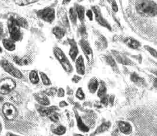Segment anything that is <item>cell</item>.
<instances>
[{
  "label": "cell",
  "mask_w": 157,
  "mask_h": 136,
  "mask_svg": "<svg viewBox=\"0 0 157 136\" xmlns=\"http://www.w3.org/2000/svg\"><path fill=\"white\" fill-rule=\"evenodd\" d=\"M136 9L143 16L152 17L157 15V4L151 0H137Z\"/></svg>",
  "instance_id": "6da1fadb"
},
{
  "label": "cell",
  "mask_w": 157,
  "mask_h": 136,
  "mask_svg": "<svg viewBox=\"0 0 157 136\" xmlns=\"http://www.w3.org/2000/svg\"><path fill=\"white\" fill-rule=\"evenodd\" d=\"M7 27L10 38L15 42H18L23 39L21 28L17 24L14 17L11 16L7 21Z\"/></svg>",
  "instance_id": "7a4b0ae2"
},
{
  "label": "cell",
  "mask_w": 157,
  "mask_h": 136,
  "mask_svg": "<svg viewBox=\"0 0 157 136\" xmlns=\"http://www.w3.org/2000/svg\"><path fill=\"white\" fill-rule=\"evenodd\" d=\"M53 53L55 58L60 63L62 68L67 73H71L73 72L74 69L72 64H71L66 55L61 50V48L58 46H55L53 48Z\"/></svg>",
  "instance_id": "3957f363"
},
{
  "label": "cell",
  "mask_w": 157,
  "mask_h": 136,
  "mask_svg": "<svg viewBox=\"0 0 157 136\" xmlns=\"http://www.w3.org/2000/svg\"><path fill=\"white\" fill-rule=\"evenodd\" d=\"M0 66L5 72L13 77L18 79H21L23 78L22 72L18 68L15 67L13 64L6 59L0 60Z\"/></svg>",
  "instance_id": "277c9868"
},
{
  "label": "cell",
  "mask_w": 157,
  "mask_h": 136,
  "mask_svg": "<svg viewBox=\"0 0 157 136\" xmlns=\"http://www.w3.org/2000/svg\"><path fill=\"white\" fill-rule=\"evenodd\" d=\"M36 16L40 20L48 24H52L56 18V11L55 9L50 6L37 10Z\"/></svg>",
  "instance_id": "5b68a950"
},
{
  "label": "cell",
  "mask_w": 157,
  "mask_h": 136,
  "mask_svg": "<svg viewBox=\"0 0 157 136\" xmlns=\"http://www.w3.org/2000/svg\"><path fill=\"white\" fill-rule=\"evenodd\" d=\"M16 87V82L12 78H3L0 80V94L7 95L13 91Z\"/></svg>",
  "instance_id": "8992f818"
},
{
  "label": "cell",
  "mask_w": 157,
  "mask_h": 136,
  "mask_svg": "<svg viewBox=\"0 0 157 136\" xmlns=\"http://www.w3.org/2000/svg\"><path fill=\"white\" fill-rule=\"evenodd\" d=\"M92 10L93 12V14H94V16L95 17V19L97 22L103 27L111 30V26L109 24V22H108L106 19L103 16L102 14L101 13V10L99 6H93L92 8Z\"/></svg>",
  "instance_id": "52a82bcc"
},
{
  "label": "cell",
  "mask_w": 157,
  "mask_h": 136,
  "mask_svg": "<svg viewBox=\"0 0 157 136\" xmlns=\"http://www.w3.org/2000/svg\"><path fill=\"white\" fill-rule=\"evenodd\" d=\"M79 44L86 58L87 62H89V64H91L93 61V52L89 43L83 38L79 41Z\"/></svg>",
  "instance_id": "ba28073f"
},
{
  "label": "cell",
  "mask_w": 157,
  "mask_h": 136,
  "mask_svg": "<svg viewBox=\"0 0 157 136\" xmlns=\"http://www.w3.org/2000/svg\"><path fill=\"white\" fill-rule=\"evenodd\" d=\"M4 116L9 120H13L17 115V111L13 105L10 103L4 104L2 108Z\"/></svg>",
  "instance_id": "9c48e42d"
},
{
  "label": "cell",
  "mask_w": 157,
  "mask_h": 136,
  "mask_svg": "<svg viewBox=\"0 0 157 136\" xmlns=\"http://www.w3.org/2000/svg\"><path fill=\"white\" fill-rule=\"evenodd\" d=\"M68 42L70 46L69 50V55L73 62H75L78 56L79 49L76 42L74 39H68Z\"/></svg>",
  "instance_id": "30bf717a"
},
{
  "label": "cell",
  "mask_w": 157,
  "mask_h": 136,
  "mask_svg": "<svg viewBox=\"0 0 157 136\" xmlns=\"http://www.w3.org/2000/svg\"><path fill=\"white\" fill-rule=\"evenodd\" d=\"M75 62V68L77 74L79 76H84L85 74V66L84 59L82 55H79L77 58Z\"/></svg>",
  "instance_id": "8fae6325"
},
{
  "label": "cell",
  "mask_w": 157,
  "mask_h": 136,
  "mask_svg": "<svg viewBox=\"0 0 157 136\" xmlns=\"http://www.w3.org/2000/svg\"><path fill=\"white\" fill-rule=\"evenodd\" d=\"M119 131L123 134L128 135L133 131V127L131 123L127 121H121L118 124Z\"/></svg>",
  "instance_id": "7c38bea8"
},
{
  "label": "cell",
  "mask_w": 157,
  "mask_h": 136,
  "mask_svg": "<svg viewBox=\"0 0 157 136\" xmlns=\"http://www.w3.org/2000/svg\"><path fill=\"white\" fill-rule=\"evenodd\" d=\"M123 41L128 47L133 50H139L141 48V43L133 37H127L124 38Z\"/></svg>",
  "instance_id": "4fadbf2b"
},
{
  "label": "cell",
  "mask_w": 157,
  "mask_h": 136,
  "mask_svg": "<svg viewBox=\"0 0 157 136\" xmlns=\"http://www.w3.org/2000/svg\"><path fill=\"white\" fill-rule=\"evenodd\" d=\"M2 45L4 48L9 52H13L16 50V42L10 38H4L2 40Z\"/></svg>",
  "instance_id": "5bb4252c"
},
{
  "label": "cell",
  "mask_w": 157,
  "mask_h": 136,
  "mask_svg": "<svg viewBox=\"0 0 157 136\" xmlns=\"http://www.w3.org/2000/svg\"><path fill=\"white\" fill-rule=\"evenodd\" d=\"M99 86V82L96 77H93L90 80L87 85V88L89 92L91 94L96 93L98 89Z\"/></svg>",
  "instance_id": "9a60e30c"
},
{
  "label": "cell",
  "mask_w": 157,
  "mask_h": 136,
  "mask_svg": "<svg viewBox=\"0 0 157 136\" xmlns=\"http://www.w3.org/2000/svg\"><path fill=\"white\" fill-rule=\"evenodd\" d=\"M74 8L76 12L78 19H79L81 22H84L85 16V9L84 7L80 4H76Z\"/></svg>",
  "instance_id": "2e32d148"
},
{
  "label": "cell",
  "mask_w": 157,
  "mask_h": 136,
  "mask_svg": "<svg viewBox=\"0 0 157 136\" xmlns=\"http://www.w3.org/2000/svg\"><path fill=\"white\" fill-rule=\"evenodd\" d=\"M52 34L55 35L57 40H62L66 34V32L63 28L60 26H55L53 28L52 30Z\"/></svg>",
  "instance_id": "e0dca14e"
},
{
  "label": "cell",
  "mask_w": 157,
  "mask_h": 136,
  "mask_svg": "<svg viewBox=\"0 0 157 136\" xmlns=\"http://www.w3.org/2000/svg\"><path fill=\"white\" fill-rule=\"evenodd\" d=\"M29 79L30 82L33 85L38 84L40 81V78L37 71L32 70L29 73Z\"/></svg>",
  "instance_id": "ac0fdd59"
},
{
  "label": "cell",
  "mask_w": 157,
  "mask_h": 136,
  "mask_svg": "<svg viewBox=\"0 0 157 136\" xmlns=\"http://www.w3.org/2000/svg\"><path fill=\"white\" fill-rule=\"evenodd\" d=\"M36 100L38 102V103L44 105L48 106L50 104V102L48 98L45 95L43 94H37L35 96Z\"/></svg>",
  "instance_id": "d6986e66"
},
{
  "label": "cell",
  "mask_w": 157,
  "mask_h": 136,
  "mask_svg": "<svg viewBox=\"0 0 157 136\" xmlns=\"http://www.w3.org/2000/svg\"><path fill=\"white\" fill-rule=\"evenodd\" d=\"M107 89L105 84V82L103 81H101L99 82V86L98 89L97 90L98 96L100 98L104 97L107 94Z\"/></svg>",
  "instance_id": "ffe728a7"
},
{
  "label": "cell",
  "mask_w": 157,
  "mask_h": 136,
  "mask_svg": "<svg viewBox=\"0 0 157 136\" xmlns=\"http://www.w3.org/2000/svg\"><path fill=\"white\" fill-rule=\"evenodd\" d=\"M77 124L79 130L83 132H88L89 131V128L86 124L83 122V120L79 116L77 117Z\"/></svg>",
  "instance_id": "44dd1931"
},
{
  "label": "cell",
  "mask_w": 157,
  "mask_h": 136,
  "mask_svg": "<svg viewBox=\"0 0 157 136\" xmlns=\"http://www.w3.org/2000/svg\"><path fill=\"white\" fill-rule=\"evenodd\" d=\"M69 18L71 22L74 25L77 24V16L76 12L75 11L74 7H71L69 9Z\"/></svg>",
  "instance_id": "7402d4cb"
},
{
  "label": "cell",
  "mask_w": 157,
  "mask_h": 136,
  "mask_svg": "<svg viewBox=\"0 0 157 136\" xmlns=\"http://www.w3.org/2000/svg\"><path fill=\"white\" fill-rule=\"evenodd\" d=\"M115 56V58L117 60V62H119L121 64H125V65H128L131 64V61H130L128 59L126 58L125 56H123L121 55H120L118 53H114L113 54Z\"/></svg>",
  "instance_id": "603a6c76"
},
{
  "label": "cell",
  "mask_w": 157,
  "mask_h": 136,
  "mask_svg": "<svg viewBox=\"0 0 157 136\" xmlns=\"http://www.w3.org/2000/svg\"><path fill=\"white\" fill-rule=\"evenodd\" d=\"M39 0H14V3L18 6H27L38 2Z\"/></svg>",
  "instance_id": "cb8c5ba5"
},
{
  "label": "cell",
  "mask_w": 157,
  "mask_h": 136,
  "mask_svg": "<svg viewBox=\"0 0 157 136\" xmlns=\"http://www.w3.org/2000/svg\"><path fill=\"white\" fill-rule=\"evenodd\" d=\"M39 76H40V78L42 81L43 84L44 85V86H50L52 84L50 79L48 78V75L45 73L42 72V71H40L39 72Z\"/></svg>",
  "instance_id": "d4e9b609"
},
{
  "label": "cell",
  "mask_w": 157,
  "mask_h": 136,
  "mask_svg": "<svg viewBox=\"0 0 157 136\" xmlns=\"http://www.w3.org/2000/svg\"><path fill=\"white\" fill-rule=\"evenodd\" d=\"M15 18V17H14ZM17 24L20 26L21 28L27 29L28 27V22L26 19L22 17H18L15 18Z\"/></svg>",
  "instance_id": "484cf974"
},
{
  "label": "cell",
  "mask_w": 157,
  "mask_h": 136,
  "mask_svg": "<svg viewBox=\"0 0 157 136\" xmlns=\"http://www.w3.org/2000/svg\"><path fill=\"white\" fill-rule=\"evenodd\" d=\"M105 60L107 64H108L109 66H111V68H113L114 69L118 68L116 61H115L113 56H111L110 55H105Z\"/></svg>",
  "instance_id": "4316f807"
},
{
  "label": "cell",
  "mask_w": 157,
  "mask_h": 136,
  "mask_svg": "<svg viewBox=\"0 0 157 136\" xmlns=\"http://www.w3.org/2000/svg\"><path fill=\"white\" fill-rule=\"evenodd\" d=\"M75 96L79 100H84L85 98V95L82 87H79L77 89Z\"/></svg>",
  "instance_id": "83f0119b"
},
{
  "label": "cell",
  "mask_w": 157,
  "mask_h": 136,
  "mask_svg": "<svg viewBox=\"0 0 157 136\" xmlns=\"http://www.w3.org/2000/svg\"><path fill=\"white\" fill-rule=\"evenodd\" d=\"M66 132V128L63 126H59L55 129L53 132L58 136H61L65 134Z\"/></svg>",
  "instance_id": "f1b7e54d"
},
{
  "label": "cell",
  "mask_w": 157,
  "mask_h": 136,
  "mask_svg": "<svg viewBox=\"0 0 157 136\" xmlns=\"http://www.w3.org/2000/svg\"><path fill=\"white\" fill-rule=\"evenodd\" d=\"M30 63V60L28 56H24L22 58H20V61L18 66H26Z\"/></svg>",
  "instance_id": "f546056e"
},
{
  "label": "cell",
  "mask_w": 157,
  "mask_h": 136,
  "mask_svg": "<svg viewBox=\"0 0 157 136\" xmlns=\"http://www.w3.org/2000/svg\"><path fill=\"white\" fill-rule=\"evenodd\" d=\"M144 48L145 50L147 51L154 58L157 59V51L155 49L149 45H144Z\"/></svg>",
  "instance_id": "4dcf8cb0"
},
{
  "label": "cell",
  "mask_w": 157,
  "mask_h": 136,
  "mask_svg": "<svg viewBox=\"0 0 157 136\" xmlns=\"http://www.w3.org/2000/svg\"><path fill=\"white\" fill-rule=\"evenodd\" d=\"M53 111L52 108H42L40 110V112L42 115H50Z\"/></svg>",
  "instance_id": "1f68e13d"
},
{
  "label": "cell",
  "mask_w": 157,
  "mask_h": 136,
  "mask_svg": "<svg viewBox=\"0 0 157 136\" xmlns=\"http://www.w3.org/2000/svg\"><path fill=\"white\" fill-rule=\"evenodd\" d=\"M57 93V89L55 87L48 88L45 91V93L48 96H54Z\"/></svg>",
  "instance_id": "d6a6232c"
},
{
  "label": "cell",
  "mask_w": 157,
  "mask_h": 136,
  "mask_svg": "<svg viewBox=\"0 0 157 136\" xmlns=\"http://www.w3.org/2000/svg\"><path fill=\"white\" fill-rule=\"evenodd\" d=\"M85 15L86 16L87 18H89L90 21H93L94 14H93L92 10L91 9L86 10V11H85Z\"/></svg>",
  "instance_id": "836d02e7"
},
{
  "label": "cell",
  "mask_w": 157,
  "mask_h": 136,
  "mask_svg": "<svg viewBox=\"0 0 157 136\" xmlns=\"http://www.w3.org/2000/svg\"><path fill=\"white\" fill-rule=\"evenodd\" d=\"M82 78L79 75H74L71 79V81L75 84H78L81 81Z\"/></svg>",
  "instance_id": "e575fe53"
},
{
  "label": "cell",
  "mask_w": 157,
  "mask_h": 136,
  "mask_svg": "<svg viewBox=\"0 0 157 136\" xmlns=\"http://www.w3.org/2000/svg\"><path fill=\"white\" fill-rule=\"evenodd\" d=\"M111 6H112V9L114 12H117L118 11V6L117 5V2L115 0H113Z\"/></svg>",
  "instance_id": "d590c367"
},
{
  "label": "cell",
  "mask_w": 157,
  "mask_h": 136,
  "mask_svg": "<svg viewBox=\"0 0 157 136\" xmlns=\"http://www.w3.org/2000/svg\"><path fill=\"white\" fill-rule=\"evenodd\" d=\"M50 118L53 122H56L59 121V117L57 114H53L52 113L50 115Z\"/></svg>",
  "instance_id": "8d00e7d4"
},
{
  "label": "cell",
  "mask_w": 157,
  "mask_h": 136,
  "mask_svg": "<svg viewBox=\"0 0 157 136\" xmlns=\"http://www.w3.org/2000/svg\"><path fill=\"white\" fill-rule=\"evenodd\" d=\"M65 90L63 89V88H60L58 90H57V95L59 97H63L65 96Z\"/></svg>",
  "instance_id": "74e56055"
},
{
  "label": "cell",
  "mask_w": 157,
  "mask_h": 136,
  "mask_svg": "<svg viewBox=\"0 0 157 136\" xmlns=\"http://www.w3.org/2000/svg\"><path fill=\"white\" fill-rule=\"evenodd\" d=\"M20 97H19L18 95H12V96H11V99H12V100L13 101H14L15 103H18L19 102H20Z\"/></svg>",
  "instance_id": "f35d334b"
},
{
  "label": "cell",
  "mask_w": 157,
  "mask_h": 136,
  "mask_svg": "<svg viewBox=\"0 0 157 136\" xmlns=\"http://www.w3.org/2000/svg\"><path fill=\"white\" fill-rule=\"evenodd\" d=\"M4 32L3 27L0 26V41L4 39Z\"/></svg>",
  "instance_id": "ab89813d"
},
{
  "label": "cell",
  "mask_w": 157,
  "mask_h": 136,
  "mask_svg": "<svg viewBox=\"0 0 157 136\" xmlns=\"http://www.w3.org/2000/svg\"><path fill=\"white\" fill-rule=\"evenodd\" d=\"M71 1V0H63L62 4L63 6H67L69 4Z\"/></svg>",
  "instance_id": "60d3db41"
},
{
  "label": "cell",
  "mask_w": 157,
  "mask_h": 136,
  "mask_svg": "<svg viewBox=\"0 0 157 136\" xmlns=\"http://www.w3.org/2000/svg\"><path fill=\"white\" fill-rule=\"evenodd\" d=\"M68 106V104L65 101H63V102H61L60 103V106L63 108V107H65V106Z\"/></svg>",
  "instance_id": "b9f144b4"
},
{
  "label": "cell",
  "mask_w": 157,
  "mask_h": 136,
  "mask_svg": "<svg viewBox=\"0 0 157 136\" xmlns=\"http://www.w3.org/2000/svg\"><path fill=\"white\" fill-rule=\"evenodd\" d=\"M3 101H4V97L3 96V95L0 94V104H1Z\"/></svg>",
  "instance_id": "7bdbcfd3"
},
{
  "label": "cell",
  "mask_w": 157,
  "mask_h": 136,
  "mask_svg": "<svg viewBox=\"0 0 157 136\" xmlns=\"http://www.w3.org/2000/svg\"><path fill=\"white\" fill-rule=\"evenodd\" d=\"M6 136H17L16 135H15V134H11V133H8V134H6Z\"/></svg>",
  "instance_id": "ee69618b"
},
{
  "label": "cell",
  "mask_w": 157,
  "mask_h": 136,
  "mask_svg": "<svg viewBox=\"0 0 157 136\" xmlns=\"http://www.w3.org/2000/svg\"><path fill=\"white\" fill-rule=\"evenodd\" d=\"M2 52H3V50L2 47L0 46V53H2Z\"/></svg>",
  "instance_id": "f6af8a7d"
},
{
  "label": "cell",
  "mask_w": 157,
  "mask_h": 136,
  "mask_svg": "<svg viewBox=\"0 0 157 136\" xmlns=\"http://www.w3.org/2000/svg\"><path fill=\"white\" fill-rule=\"evenodd\" d=\"M2 129V125H1V121H0V131Z\"/></svg>",
  "instance_id": "bcb514c9"
},
{
  "label": "cell",
  "mask_w": 157,
  "mask_h": 136,
  "mask_svg": "<svg viewBox=\"0 0 157 136\" xmlns=\"http://www.w3.org/2000/svg\"><path fill=\"white\" fill-rule=\"evenodd\" d=\"M76 136H83V135H82V134H76Z\"/></svg>",
  "instance_id": "7dc6e473"
},
{
  "label": "cell",
  "mask_w": 157,
  "mask_h": 136,
  "mask_svg": "<svg viewBox=\"0 0 157 136\" xmlns=\"http://www.w3.org/2000/svg\"><path fill=\"white\" fill-rule=\"evenodd\" d=\"M79 2H82V1H83V0H77Z\"/></svg>",
  "instance_id": "c3c4849f"
}]
</instances>
